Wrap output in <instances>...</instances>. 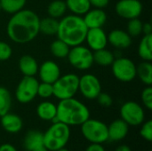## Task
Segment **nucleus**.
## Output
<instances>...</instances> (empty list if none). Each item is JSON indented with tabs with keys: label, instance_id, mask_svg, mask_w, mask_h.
I'll return each instance as SVG.
<instances>
[{
	"label": "nucleus",
	"instance_id": "1",
	"mask_svg": "<svg viewBox=\"0 0 152 151\" xmlns=\"http://www.w3.org/2000/svg\"><path fill=\"white\" fill-rule=\"evenodd\" d=\"M40 18L29 9H21L8 20L6 34L8 37L16 44H27L34 40L39 32Z\"/></svg>",
	"mask_w": 152,
	"mask_h": 151
},
{
	"label": "nucleus",
	"instance_id": "2",
	"mask_svg": "<svg viewBox=\"0 0 152 151\" xmlns=\"http://www.w3.org/2000/svg\"><path fill=\"white\" fill-rule=\"evenodd\" d=\"M88 28L86 27L83 17L70 14L61 18L57 30V37L69 47L82 44L86 36Z\"/></svg>",
	"mask_w": 152,
	"mask_h": 151
},
{
	"label": "nucleus",
	"instance_id": "3",
	"mask_svg": "<svg viewBox=\"0 0 152 151\" xmlns=\"http://www.w3.org/2000/svg\"><path fill=\"white\" fill-rule=\"evenodd\" d=\"M89 117V109L74 97L61 100L57 105V121L69 126L81 125Z\"/></svg>",
	"mask_w": 152,
	"mask_h": 151
},
{
	"label": "nucleus",
	"instance_id": "4",
	"mask_svg": "<svg viewBox=\"0 0 152 151\" xmlns=\"http://www.w3.org/2000/svg\"><path fill=\"white\" fill-rule=\"evenodd\" d=\"M70 138L69 125L55 121L44 133V146L49 151H55L67 145Z\"/></svg>",
	"mask_w": 152,
	"mask_h": 151
},
{
	"label": "nucleus",
	"instance_id": "5",
	"mask_svg": "<svg viewBox=\"0 0 152 151\" xmlns=\"http://www.w3.org/2000/svg\"><path fill=\"white\" fill-rule=\"evenodd\" d=\"M79 77L74 73H69L61 77L53 84V96L58 100L73 98L78 92Z\"/></svg>",
	"mask_w": 152,
	"mask_h": 151
},
{
	"label": "nucleus",
	"instance_id": "6",
	"mask_svg": "<svg viewBox=\"0 0 152 151\" xmlns=\"http://www.w3.org/2000/svg\"><path fill=\"white\" fill-rule=\"evenodd\" d=\"M81 133L90 143L102 144L109 139L108 125L100 120L90 117L81 125Z\"/></svg>",
	"mask_w": 152,
	"mask_h": 151
},
{
	"label": "nucleus",
	"instance_id": "7",
	"mask_svg": "<svg viewBox=\"0 0 152 151\" xmlns=\"http://www.w3.org/2000/svg\"><path fill=\"white\" fill-rule=\"evenodd\" d=\"M67 58L69 64L78 70H87L94 63L93 51L82 44L70 47Z\"/></svg>",
	"mask_w": 152,
	"mask_h": 151
},
{
	"label": "nucleus",
	"instance_id": "8",
	"mask_svg": "<svg viewBox=\"0 0 152 151\" xmlns=\"http://www.w3.org/2000/svg\"><path fill=\"white\" fill-rule=\"evenodd\" d=\"M111 70L113 76L123 83H129L137 77L135 63L126 57L115 59L111 64Z\"/></svg>",
	"mask_w": 152,
	"mask_h": 151
},
{
	"label": "nucleus",
	"instance_id": "9",
	"mask_svg": "<svg viewBox=\"0 0 152 151\" xmlns=\"http://www.w3.org/2000/svg\"><path fill=\"white\" fill-rule=\"evenodd\" d=\"M38 84L39 82L35 77H23L15 90L17 101L22 104L31 102L37 96Z\"/></svg>",
	"mask_w": 152,
	"mask_h": 151
},
{
	"label": "nucleus",
	"instance_id": "10",
	"mask_svg": "<svg viewBox=\"0 0 152 151\" xmlns=\"http://www.w3.org/2000/svg\"><path fill=\"white\" fill-rule=\"evenodd\" d=\"M120 117L129 126H138L144 122L145 113L143 108L139 103L130 101L121 106Z\"/></svg>",
	"mask_w": 152,
	"mask_h": 151
},
{
	"label": "nucleus",
	"instance_id": "11",
	"mask_svg": "<svg viewBox=\"0 0 152 151\" xmlns=\"http://www.w3.org/2000/svg\"><path fill=\"white\" fill-rule=\"evenodd\" d=\"M78 91L87 100H95L102 93V85L99 78L93 74H85L79 77Z\"/></svg>",
	"mask_w": 152,
	"mask_h": 151
},
{
	"label": "nucleus",
	"instance_id": "12",
	"mask_svg": "<svg viewBox=\"0 0 152 151\" xmlns=\"http://www.w3.org/2000/svg\"><path fill=\"white\" fill-rule=\"evenodd\" d=\"M115 11L119 17L126 20L139 18L142 12V4L140 0H119Z\"/></svg>",
	"mask_w": 152,
	"mask_h": 151
},
{
	"label": "nucleus",
	"instance_id": "13",
	"mask_svg": "<svg viewBox=\"0 0 152 151\" xmlns=\"http://www.w3.org/2000/svg\"><path fill=\"white\" fill-rule=\"evenodd\" d=\"M88 48L93 52L106 48L108 44V35L102 28H88L86 40Z\"/></svg>",
	"mask_w": 152,
	"mask_h": 151
},
{
	"label": "nucleus",
	"instance_id": "14",
	"mask_svg": "<svg viewBox=\"0 0 152 151\" xmlns=\"http://www.w3.org/2000/svg\"><path fill=\"white\" fill-rule=\"evenodd\" d=\"M37 73L41 82L53 84L61 77V69L55 61H45L38 67Z\"/></svg>",
	"mask_w": 152,
	"mask_h": 151
},
{
	"label": "nucleus",
	"instance_id": "15",
	"mask_svg": "<svg viewBox=\"0 0 152 151\" xmlns=\"http://www.w3.org/2000/svg\"><path fill=\"white\" fill-rule=\"evenodd\" d=\"M83 20L88 28H102L107 21V14L103 9H90L83 16Z\"/></svg>",
	"mask_w": 152,
	"mask_h": 151
},
{
	"label": "nucleus",
	"instance_id": "16",
	"mask_svg": "<svg viewBox=\"0 0 152 151\" xmlns=\"http://www.w3.org/2000/svg\"><path fill=\"white\" fill-rule=\"evenodd\" d=\"M129 131V125L123 119H116L108 125V141L120 142L124 140Z\"/></svg>",
	"mask_w": 152,
	"mask_h": 151
},
{
	"label": "nucleus",
	"instance_id": "17",
	"mask_svg": "<svg viewBox=\"0 0 152 151\" xmlns=\"http://www.w3.org/2000/svg\"><path fill=\"white\" fill-rule=\"evenodd\" d=\"M108 43L117 49H126L132 44V37L126 31L116 28L108 35Z\"/></svg>",
	"mask_w": 152,
	"mask_h": 151
},
{
	"label": "nucleus",
	"instance_id": "18",
	"mask_svg": "<svg viewBox=\"0 0 152 151\" xmlns=\"http://www.w3.org/2000/svg\"><path fill=\"white\" fill-rule=\"evenodd\" d=\"M1 125L3 129L9 133H19L23 126V121L21 117L13 113H6L1 117Z\"/></svg>",
	"mask_w": 152,
	"mask_h": 151
},
{
	"label": "nucleus",
	"instance_id": "19",
	"mask_svg": "<svg viewBox=\"0 0 152 151\" xmlns=\"http://www.w3.org/2000/svg\"><path fill=\"white\" fill-rule=\"evenodd\" d=\"M37 60L28 54L23 55L19 60V69L23 77H35L38 71Z\"/></svg>",
	"mask_w": 152,
	"mask_h": 151
},
{
	"label": "nucleus",
	"instance_id": "20",
	"mask_svg": "<svg viewBox=\"0 0 152 151\" xmlns=\"http://www.w3.org/2000/svg\"><path fill=\"white\" fill-rule=\"evenodd\" d=\"M37 114L38 117L44 121H57V105L54 103L45 101L40 102L37 107Z\"/></svg>",
	"mask_w": 152,
	"mask_h": 151
},
{
	"label": "nucleus",
	"instance_id": "21",
	"mask_svg": "<svg viewBox=\"0 0 152 151\" xmlns=\"http://www.w3.org/2000/svg\"><path fill=\"white\" fill-rule=\"evenodd\" d=\"M44 146V133L37 130L28 131L23 140V147L27 151L34 150Z\"/></svg>",
	"mask_w": 152,
	"mask_h": 151
},
{
	"label": "nucleus",
	"instance_id": "22",
	"mask_svg": "<svg viewBox=\"0 0 152 151\" xmlns=\"http://www.w3.org/2000/svg\"><path fill=\"white\" fill-rule=\"evenodd\" d=\"M67 9L73 14L82 16L91 9V4L89 0H66Z\"/></svg>",
	"mask_w": 152,
	"mask_h": 151
},
{
	"label": "nucleus",
	"instance_id": "23",
	"mask_svg": "<svg viewBox=\"0 0 152 151\" xmlns=\"http://www.w3.org/2000/svg\"><path fill=\"white\" fill-rule=\"evenodd\" d=\"M136 76L147 86L152 85V64L151 61H143L136 66Z\"/></svg>",
	"mask_w": 152,
	"mask_h": 151
},
{
	"label": "nucleus",
	"instance_id": "24",
	"mask_svg": "<svg viewBox=\"0 0 152 151\" xmlns=\"http://www.w3.org/2000/svg\"><path fill=\"white\" fill-rule=\"evenodd\" d=\"M138 54L143 61H151L152 34L151 35H144L142 36L138 46Z\"/></svg>",
	"mask_w": 152,
	"mask_h": 151
},
{
	"label": "nucleus",
	"instance_id": "25",
	"mask_svg": "<svg viewBox=\"0 0 152 151\" xmlns=\"http://www.w3.org/2000/svg\"><path fill=\"white\" fill-rule=\"evenodd\" d=\"M93 55H94V62L102 67L111 66L112 62L115 60L114 54L110 51L107 50L106 48L93 52Z\"/></svg>",
	"mask_w": 152,
	"mask_h": 151
},
{
	"label": "nucleus",
	"instance_id": "26",
	"mask_svg": "<svg viewBox=\"0 0 152 151\" xmlns=\"http://www.w3.org/2000/svg\"><path fill=\"white\" fill-rule=\"evenodd\" d=\"M59 20L52 17H46L40 20L39 32L46 36H53L57 34Z\"/></svg>",
	"mask_w": 152,
	"mask_h": 151
},
{
	"label": "nucleus",
	"instance_id": "27",
	"mask_svg": "<svg viewBox=\"0 0 152 151\" xmlns=\"http://www.w3.org/2000/svg\"><path fill=\"white\" fill-rule=\"evenodd\" d=\"M67 10L68 9H67L66 3L63 0H53L49 4L47 7L48 15L57 20L65 16Z\"/></svg>",
	"mask_w": 152,
	"mask_h": 151
},
{
	"label": "nucleus",
	"instance_id": "28",
	"mask_svg": "<svg viewBox=\"0 0 152 151\" xmlns=\"http://www.w3.org/2000/svg\"><path fill=\"white\" fill-rule=\"evenodd\" d=\"M69 49H70V47L66 43L61 41V39L54 40L50 45L51 53L54 57L59 58V59L67 58L69 52Z\"/></svg>",
	"mask_w": 152,
	"mask_h": 151
},
{
	"label": "nucleus",
	"instance_id": "29",
	"mask_svg": "<svg viewBox=\"0 0 152 151\" xmlns=\"http://www.w3.org/2000/svg\"><path fill=\"white\" fill-rule=\"evenodd\" d=\"M27 0H0L2 11L13 14L16 12L23 9L26 5Z\"/></svg>",
	"mask_w": 152,
	"mask_h": 151
},
{
	"label": "nucleus",
	"instance_id": "30",
	"mask_svg": "<svg viewBox=\"0 0 152 151\" xmlns=\"http://www.w3.org/2000/svg\"><path fill=\"white\" fill-rule=\"evenodd\" d=\"M12 107V96L4 86H0V117L10 112Z\"/></svg>",
	"mask_w": 152,
	"mask_h": 151
},
{
	"label": "nucleus",
	"instance_id": "31",
	"mask_svg": "<svg viewBox=\"0 0 152 151\" xmlns=\"http://www.w3.org/2000/svg\"><path fill=\"white\" fill-rule=\"evenodd\" d=\"M142 21L139 18L128 20L127 33L131 37H136L142 33Z\"/></svg>",
	"mask_w": 152,
	"mask_h": 151
},
{
	"label": "nucleus",
	"instance_id": "32",
	"mask_svg": "<svg viewBox=\"0 0 152 151\" xmlns=\"http://www.w3.org/2000/svg\"><path fill=\"white\" fill-rule=\"evenodd\" d=\"M37 95L42 99H49L53 96V84L41 82L38 84L37 87Z\"/></svg>",
	"mask_w": 152,
	"mask_h": 151
},
{
	"label": "nucleus",
	"instance_id": "33",
	"mask_svg": "<svg viewBox=\"0 0 152 151\" xmlns=\"http://www.w3.org/2000/svg\"><path fill=\"white\" fill-rule=\"evenodd\" d=\"M140 135L145 141L151 142H152V121L148 120L142 124V127L140 130Z\"/></svg>",
	"mask_w": 152,
	"mask_h": 151
},
{
	"label": "nucleus",
	"instance_id": "34",
	"mask_svg": "<svg viewBox=\"0 0 152 151\" xmlns=\"http://www.w3.org/2000/svg\"><path fill=\"white\" fill-rule=\"evenodd\" d=\"M141 99L143 103V105L145 106L146 109H148L149 110L152 109V87L151 85L145 87L142 92V95H141Z\"/></svg>",
	"mask_w": 152,
	"mask_h": 151
},
{
	"label": "nucleus",
	"instance_id": "35",
	"mask_svg": "<svg viewBox=\"0 0 152 151\" xmlns=\"http://www.w3.org/2000/svg\"><path fill=\"white\" fill-rule=\"evenodd\" d=\"M12 49L9 44L0 41V61H5L12 57Z\"/></svg>",
	"mask_w": 152,
	"mask_h": 151
},
{
	"label": "nucleus",
	"instance_id": "36",
	"mask_svg": "<svg viewBox=\"0 0 152 151\" xmlns=\"http://www.w3.org/2000/svg\"><path fill=\"white\" fill-rule=\"evenodd\" d=\"M98 103L102 106V107H104V108H109L112 105L113 103V100L111 98V96L106 93H101L98 97L96 98Z\"/></svg>",
	"mask_w": 152,
	"mask_h": 151
},
{
	"label": "nucleus",
	"instance_id": "37",
	"mask_svg": "<svg viewBox=\"0 0 152 151\" xmlns=\"http://www.w3.org/2000/svg\"><path fill=\"white\" fill-rule=\"evenodd\" d=\"M91 6H94V8H99V9H103L105 8L109 3L110 0H89Z\"/></svg>",
	"mask_w": 152,
	"mask_h": 151
},
{
	"label": "nucleus",
	"instance_id": "38",
	"mask_svg": "<svg viewBox=\"0 0 152 151\" xmlns=\"http://www.w3.org/2000/svg\"><path fill=\"white\" fill-rule=\"evenodd\" d=\"M86 151H105V149L102 147V144H99V143H91L86 148Z\"/></svg>",
	"mask_w": 152,
	"mask_h": 151
},
{
	"label": "nucleus",
	"instance_id": "39",
	"mask_svg": "<svg viewBox=\"0 0 152 151\" xmlns=\"http://www.w3.org/2000/svg\"><path fill=\"white\" fill-rule=\"evenodd\" d=\"M142 33H143L144 35H151L152 25L151 22L142 23Z\"/></svg>",
	"mask_w": 152,
	"mask_h": 151
},
{
	"label": "nucleus",
	"instance_id": "40",
	"mask_svg": "<svg viewBox=\"0 0 152 151\" xmlns=\"http://www.w3.org/2000/svg\"><path fill=\"white\" fill-rule=\"evenodd\" d=\"M0 151H18L17 149L12 145V144H9V143H4V144H2L0 146Z\"/></svg>",
	"mask_w": 152,
	"mask_h": 151
},
{
	"label": "nucleus",
	"instance_id": "41",
	"mask_svg": "<svg viewBox=\"0 0 152 151\" xmlns=\"http://www.w3.org/2000/svg\"><path fill=\"white\" fill-rule=\"evenodd\" d=\"M115 151H132V150H131V148H130L129 146L123 144V145L118 146V147L116 149V150Z\"/></svg>",
	"mask_w": 152,
	"mask_h": 151
},
{
	"label": "nucleus",
	"instance_id": "42",
	"mask_svg": "<svg viewBox=\"0 0 152 151\" xmlns=\"http://www.w3.org/2000/svg\"><path fill=\"white\" fill-rule=\"evenodd\" d=\"M33 151H49L45 146H41V147H39V148H37V149H36V150H34Z\"/></svg>",
	"mask_w": 152,
	"mask_h": 151
},
{
	"label": "nucleus",
	"instance_id": "43",
	"mask_svg": "<svg viewBox=\"0 0 152 151\" xmlns=\"http://www.w3.org/2000/svg\"><path fill=\"white\" fill-rule=\"evenodd\" d=\"M55 151H69V150H67L65 147H63V148H61V149H59V150H57Z\"/></svg>",
	"mask_w": 152,
	"mask_h": 151
},
{
	"label": "nucleus",
	"instance_id": "44",
	"mask_svg": "<svg viewBox=\"0 0 152 151\" xmlns=\"http://www.w3.org/2000/svg\"><path fill=\"white\" fill-rule=\"evenodd\" d=\"M2 11V8H1V5H0V12Z\"/></svg>",
	"mask_w": 152,
	"mask_h": 151
}]
</instances>
